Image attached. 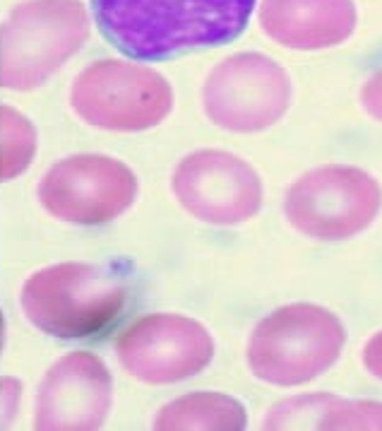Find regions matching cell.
<instances>
[{
    "label": "cell",
    "instance_id": "cell-13",
    "mask_svg": "<svg viewBox=\"0 0 382 431\" xmlns=\"http://www.w3.org/2000/svg\"><path fill=\"white\" fill-rule=\"evenodd\" d=\"M248 412L238 398L216 391H197L171 400L154 415L156 431H243Z\"/></svg>",
    "mask_w": 382,
    "mask_h": 431
},
{
    "label": "cell",
    "instance_id": "cell-2",
    "mask_svg": "<svg viewBox=\"0 0 382 431\" xmlns=\"http://www.w3.org/2000/svg\"><path fill=\"white\" fill-rule=\"evenodd\" d=\"M347 328L330 308L311 301L279 306L255 323L245 362L257 381L274 388L306 386L339 362Z\"/></svg>",
    "mask_w": 382,
    "mask_h": 431
},
{
    "label": "cell",
    "instance_id": "cell-12",
    "mask_svg": "<svg viewBox=\"0 0 382 431\" xmlns=\"http://www.w3.org/2000/svg\"><path fill=\"white\" fill-rule=\"evenodd\" d=\"M111 408V376L92 357H72L44 391L46 427H99Z\"/></svg>",
    "mask_w": 382,
    "mask_h": 431
},
{
    "label": "cell",
    "instance_id": "cell-5",
    "mask_svg": "<svg viewBox=\"0 0 382 431\" xmlns=\"http://www.w3.org/2000/svg\"><path fill=\"white\" fill-rule=\"evenodd\" d=\"M72 101L80 116L104 130L142 133L173 111V87L139 60H101L84 70Z\"/></svg>",
    "mask_w": 382,
    "mask_h": 431
},
{
    "label": "cell",
    "instance_id": "cell-16",
    "mask_svg": "<svg viewBox=\"0 0 382 431\" xmlns=\"http://www.w3.org/2000/svg\"><path fill=\"white\" fill-rule=\"evenodd\" d=\"M359 101L368 116L382 123V68L373 70L371 75L366 77V82L361 84Z\"/></svg>",
    "mask_w": 382,
    "mask_h": 431
},
{
    "label": "cell",
    "instance_id": "cell-7",
    "mask_svg": "<svg viewBox=\"0 0 382 431\" xmlns=\"http://www.w3.org/2000/svg\"><path fill=\"white\" fill-rule=\"evenodd\" d=\"M216 342L199 320L159 311L135 320L118 340V359L147 386H173L195 379L214 362Z\"/></svg>",
    "mask_w": 382,
    "mask_h": 431
},
{
    "label": "cell",
    "instance_id": "cell-14",
    "mask_svg": "<svg viewBox=\"0 0 382 431\" xmlns=\"http://www.w3.org/2000/svg\"><path fill=\"white\" fill-rule=\"evenodd\" d=\"M337 400L332 393H306L282 400L265 415L262 429H318L325 410Z\"/></svg>",
    "mask_w": 382,
    "mask_h": 431
},
{
    "label": "cell",
    "instance_id": "cell-9",
    "mask_svg": "<svg viewBox=\"0 0 382 431\" xmlns=\"http://www.w3.org/2000/svg\"><path fill=\"white\" fill-rule=\"evenodd\" d=\"M46 205L84 224L111 222L132 208L139 184L123 162L111 157H80L65 162L46 181Z\"/></svg>",
    "mask_w": 382,
    "mask_h": 431
},
{
    "label": "cell",
    "instance_id": "cell-3",
    "mask_svg": "<svg viewBox=\"0 0 382 431\" xmlns=\"http://www.w3.org/2000/svg\"><path fill=\"white\" fill-rule=\"evenodd\" d=\"M382 210V186L354 164H323L284 193V217L301 236L347 241L366 232Z\"/></svg>",
    "mask_w": 382,
    "mask_h": 431
},
{
    "label": "cell",
    "instance_id": "cell-11",
    "mask_svg": "<svg viewBox=\"0 0 382 431\" xmlns=\"http://www.w3.org/2000/svg\"><path fill=\"white\" fill-rule=\"evenodd\" d=\"M257 24L284 48L325 51L354 36L359 10L354 0H260Z\"/></svg>",
    "mask_w": 382,
    "mask_h": 431
},
{
    "label": "cell",
    "instance_id": "cell-10",
    "mask_svg": "<svg viewBox=\"0 0 382 431\" xmlns=\"http://www.w3.org/2000/svg\"><path fill=\"white\" fill-rule=\"evenodd\" d=\"M87 34V17L68 0L36 3L12 22L5 41V77L10 84H29L75 51Z\"/></svg>",
    "mask_w": 382,
    "mask_h": 431
},
{
    "label": "cell",
    "instance_id": "cell-6",
    "mask_svg": "<svg viewBox=\"0 0 382 431\" xmlns=\"http://www.w3.org/2000/svg\"><path fill=\"white\" fill-rule=\"evenodd\" d=\"M171 191L187 215L212 227L250 222L265 203L257 169L243 157L216 147L195 150L175 164Z\"/></svg>",
    "mask_w": 382,
    "mask_h": 431
},
{
    "label": "cell",
    "instance_id": "cell-1",
    "mask_svg": "<svg viewBox=\"0 0 382 431\" xmlns=\"http://www.w3.org/2000/svg\"><path fill=\"white\" fill-rule=\"evenodd\" d=\"M257 0H92L104 39L132 60H166L226 46L245 32Z\"/></svg>",
    "mask_w": 382,
    "mask_h": 431
},
{
    "label": "cell",
    "instance_id": "cell-17",
    "mask_svg": "<svg viewBox=\"0 0 382 431\" xmlns=\"http://www.w3.org/2000/svg\"><path fill=\"white\" fill-rule=\"evenodd\" d=\"M361 359L366 371L373 376V379L382 381V330H378L375 335L368 337V342L363 345Z\"/></svg>",
    "mask_w": 382,
    "mask_h": 431
},
{
    "label": "cell",
    "instance_id": "cell-8",
    "mask_svg": "<svg viewBox=\"0 0 382 431\" xmlns=\"http://www.w3.org/2000/svg\"><path fill=\"white\" fill-rule=\"evenodd\" d=\"M127 301V284L96 268H58L36 277L27 308L46 330L89 335L116 320Z\"/></svg>",
    "mask_w": 382,
    "mask_h": 431
},
{
    "label": "cell",
    "instance_id": "cell-15",
    "mask_svg": "<svg viewBox=\"0 0 382 431\" xmlns=\"http://www.w3.org/2000/svg\"><path fill=\"white\" fill-rule=\"evenodd\" d=\"M318 429L323 431H382V403L339 398L325 410Z\"/></svg>",
    "mask_w": 382,
    "mask_h": 431
},
{
    "label": "cell",
    "instance_id": "cell-4",
    "mask_svg": "<svg viewBox=\"0 0 382 431\" xmlns=\"http://www.w3.org/2000/svg\"><path fill=\"white\" fill-rule=\"evenodd\" d=\"M294 82L289 70L262 51L231 53L209 70L202 82V111L212 125L255 135L289 113Z\"/></svg>",
    "mask_w": 382,
    "mask_h": 431
}]
</instances>
